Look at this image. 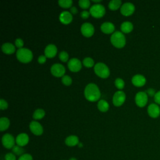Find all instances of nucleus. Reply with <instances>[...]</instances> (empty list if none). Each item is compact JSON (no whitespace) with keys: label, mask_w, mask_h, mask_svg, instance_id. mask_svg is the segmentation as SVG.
Instances as JSON below:
<instances>
[{"label":"nucleus","mask_w":160,"mask_h":160,"mask_svg":"<svg viewBox=\"0 0 160 160\" xmlns=\"http://www.w3.org/2000/svg\"><path fill=\"white\" fill-rule=\"evenodd\" d=\"M84 96L87 100L94 102L99 99L101 92L96 84L94 83H89L84 89Z\"/></svg>","instance_id":"nucleus-1"},{"label":"nucleus","mask_w":160,"mask_h":160,"mask_svg":"<svg viewBox=\"0 0 160 160\" xmlns=\"http://www.w3.org/2000/svg\"><path fill=\"white\" fill-rule=\"evenodd\" d=\"M111 42L114 46L118 48H121L126 44V38L121 32L115 31L111 35Z\"/></svg>","instance_id":"nucleus-2"},{"label":"nucleus","mask_w":160,"mask_h":160,"mask_svg":"<svg viewBox=\"0 0 160 160\" xmlns=\"http://www.w3.org/2000/svg\"><path fill=\"white\" fill-rule=\"evenodd\" d=\"M17 59L24 63L30 62L32 59V53L28 48H20L16 51Z\"/></svg>","instance_id":"nucleus-3"},{"label":"nucleus","mask_w":160,"mask_h":160,"mask_svg":"<svg viewBox=\"0 0 160 160\" xmlns=\"http://www.w3.org/2000/svg\"><path fill=\"white\" fill-rule=\"evenodd\" d=\"M94 70L95 73L102 78H106L109 75V69L108 67L102 62H98L95 64Z\"/></svg>","instance_id":"nucleus-4"},{"label":"nucleus","mask_w":160,"mask_h":160,"mask_svg":"<svg viewBox=\"0 0 160 160\" xmlns=\"http://www.w3.org/2000/svg\"><path fill=\"white\" fill-rule=\"evenodd\" d=\"M106 10L105 8L100 4H94L90 8L89 12L94 18H99L104 16Z\"/></svg>","instance_id":"nucleus-5"},{"label":"nucleus","mask_w":160,"mask_h":160,"mask_svg":"<svg viewBox=\"0 0 160 160\" xmlns=\"http://www.w3.org/2000/svg\"><path fill=\"white\" fill-rule=\"evenodd\" d=\"M2 144L3 146L8 149H12L15 146L16 139L14 136L9 133H6L4 134L2 137Z\"/></svg>","instance_id":"nucleus-6"},{"label":"nucleus","mask_w":160,"mask_h":160,"mask_svg":"<svg viewBox=\"0 0 160 160\" xmlns=\"http://www.w3.org/2000/svg\"><path fill=\"white\" fill-rule=\"evenodd\" d=\"M148 97L146 92H138L135 96V102L136 105L140 108L144 107L148 103Z\"/></svg>","instance_id":"nucleus-7"},{"label":"nucleus","mask_w":160,"mask_h":160,"mask_svg":"<svg viewBox=\"0 0 160 160\" xmlns=\"http://www.w3.org/2000/svg\"><path fill=\"white\" fill-rule=\"evenodd\" d=\"M126 94L122 91H118L116 92L112 98L113 104L116 106H121L125 101Z\"/></svg>","instance_id":"nucleus-8"},{"label":"nucleus","mask_w":160,"mask_h":160,"mask_svg":"<svg viewBox=\"0 0 160 160\" xmlns=\"http://www.w3.org/2000/svg\"><path fill=\"white\" fill-rule=\"evenodd\" d=\"M66 69L63 65L56 63L52 65L51 68V72L52 74L56 77H61L63 76L65 73Z\"/></svg>","instance_id":"nucleus-9"},{"label":"nucleus","mask_w":160,"mask_h":160,"mask_svg":"<svg viewBox=\"0 0 160 160\" xmlns=\"http://www.w3.org/2000/svg\"><path fill=\"white\" fill-rule=\"evenodd\" d=\"M81 31L83 36L86 37H91L94 32V26L89 22H84L81 27Z\"/></svg>","instance_id":"nucleus-10"},{"label":"nucleus","mask_w":160,"mask_h":160,"mask_svg":"<svg viewBox=\"0 0 160 160\" xmlns=\"http://www.w3.org/2000/svg\"><path fill=\"white\" fill-rule=\"evenodd\" d=\"M120 10L122 15L125 16H128L131 15L134 12L135 10V7L134 4L131 2H125L121 6Z\"/></svg>","instance_id":"nucleus-11"},{"label":"nucleus","mask_w":160,"mask_h":160,"mask_svg":"<svg viewBox=\"0 0 160 160\" xmlns=\"http://www.w3.org/2000/svg\"><path fill=\"white\" fill-rule=\"evenodd\" d=\"M29 129L31 131L34 135H36V136H40L43 132V128L41 124L36 121H32L30 122Z\"/></svg>","instance_id":"nucleus-12"},{"label":"nucleus","mask_w":160,"mask_h":160,"mask_svg":"<svg viewBox=\"0 0 160 160\" xmlns=\"http://www.w3.org/2000/svg\"><path fill=\"white\" fill-rule=\"evenodd\" d=\"M68 66L70 71L72 72H78L81 69L82 65L80 60L77 58H72L68 61Z\"/></svg>","instance_id":"nucleus-13"},{"label":"nucleus","mask_w":160,"mask_h":160,"mask_svg":"<svg viewBox=\"0 0 160 160\" xmlns=\"http://www.w3.org/2000/svg\"><path fill=\"white\" fill-rule=\"evenodd\" d=\"M148 113L152 118H156L160 115V108L155 103L149 104L148 107Z\"/></svg>","instance_id":"nucleus-14"},{"label":"nucleus","mask_w":160,"mask_h":160,"mask_svg":"<svg viewBox=\"0 0 160 160\" xmlns=\"http://www.w3.org/2000/svg\"><path fill=\"white\" fill-rule=\"evenodd\" d=\"M29 136L26 133H20L16 138V143L17 145L23 147L29 142Z\"/></svg>","instance_id":"nucleus-15"},{"label":"nucleus","mask_w":160,"mask_h":160,"mask_svg":"<svg viewBox=\"0 0 160 160\" xmlns=\"http://www.w3.org/2000/svg\"><path fill=\"white\" fill-rule=\"evenodd\" d=\"M132 83L137 87L143 86L146 82V79L143 75L141 74H136L134 75L131 79Z\"/></svg>","instance_id":"nucleus-16"},{"label":"nucleus","mask_w":160,"mask_h":160,"mask_svg":"<svg viewBox=\"0 0 160 160\" xmlns=\"http://www.w3.org/2000/svg\"><path fill=\"white\" fill-rule=\"evenodd\" d=\"M57 48L54 44H48L44 49V54L45 56L49 58H53L56 56L57 53Z\"/></svg>","instance_id":"nucleus-17"},{"label":"nucleus","mask_w":160,"mask_h":160,"mask_svg":"<svg viewBox=\"0 0 160 160\" xmlns=\"http://www.w3.org/2000/svg\"><path fill=\"white\" fill-rule=\"evenodd\" d=\"M59 20L62 24H68L72 21V16L69 11H62L59 15Z\"/></svg>","instance_id":"nucleus-18"},{"label":"nucleus","mask_w":160,"mask_h":160,"mask_svg":"<svg viewBox=\"0 0 160 160\" xmlns=\"http://www.w3.org/2000/svg\"><path fill=\"white\" fill-rule=\"evenodd\" d=\"M65 144L69 147H73L78 145L79 143V138L75 135H71L68 136L65 139Z\"/></svg>","instance_id":"nucleus-19"},{"label":"nucleus","mask_w":160,"mask_h":160,"mask_svg":"<svg viewBox=\"0 0 160 160\" xmlns=\"http://www.w3.org/2000/svg\"><path fill=\"white\" fill-rule=\"evenodd\" d=\"M101 29L103 32L106 34H110L114 31L115 27L112 22H105L101 24Z\"/></svg>","instance_id":"nucleus-20"},{"label":"nucleus","mask_w":160,"mask_h":160,"mask_svg":"<svg viewBox=\"0 0 160 160\" xmlns=\"http://www.w3.org/2000/svg\"><path fill=\"white\" fill-rule=\"evenodd\" d=\"M1 49L3 52L7 54H11L15 52V46L9 42L4 43L1 46Z\"/></svg>","instance_id":"nucleus-21"},{"label":"nucleus","mask_w":160,"mask_h":160,"mask_svg":"<svg viewBox=\"0 0 160 160\" xmlns=\"http://www.w3.org/2000/svg\"><path fill=\"white\" fill-rule=\"evenodd\" d=\"M133 29V25L131 22L125 21L121 25V30L124 33H129Z\"/></svg>","instance_id":"nucleus-22"},{"label":"nucleus","mask_w":160,"mask_h":160,"mask_svg":"<svg viewBox=\"0 0 160 160\" xmlns=\"http://www.w3.org/2000/svg\"><path fill=\"white\" fill-rule=\"evenodd\" d=\"M10 124V121L8 118L6 117H2L0 118V130L4 131L6 130Z\"/></svg>","instance_id":"nucleus-23"},{"label":"nucleus","mask_w":160,"mask_h":160,"mask_svg":"<svg viewBox=\"0 0 160 160\" xmlns=\"http://www.w3.org/2000/svg\"><path fill=\"white\" fill-rule=\"evenodd\" d=\"M98 108L102 112H106L109 109V104L106 101L101 99L98 102Z\"/></svg>","instance_id":"nucleus-24"},{"label":"nucleus","mask_w":160,"mask_h":160,"mask_svg":"<svg viewBox=\"0 0 160 160\" xmlns=\"http://www.w3.org/2000/svg\"><path fill=\"white\" fill-rule=\"evenodd\" d=\"M121 5V1L120 0H112L109 2V8L112 11L118 9Z\"/></svg>","instance_id":"nucleus-25"},{"label":"nucleus","mask_w":160,"mask_h":160,"mask_svg":"<svg viewBox=\"0 0 160 160\" xmlns=\"http://www.w3.org/2000/svg\"><path fill=\"white\" fill-rule=\"evenodd\" d=\"M45 115V111L42 109H36L32 115V117L34 119H42Z\"/></svg>","instance_id":"nucleus-26"},{"label":"nucleus","mask_w":160,"mask_h":160,"mask_svg":"<svg viewBox=\"0 0 160 160\" xmlns=\"http://www.w3.org/2000/svg\"><path fill=\"white\" fill-rule=\"evenodd\" d=\"M12 152L16 155V156H21L23 154H24V149L22 148V147L19 146L18 145H15L12 148Z\"/></svg>","instance_id":"nucleus-27"},{"label":"nucleus","mask_w":160,"mask_h":160,"mask_svg":"<svg viewBox=\"0 0 160 160\" xmlns=\"http://www.w3.org/2000/svg\"><path fill=\"white\" fill-rule=\"evenodd\" d=\"M58 4L62 8H68L72 6V0H59L58 1Z\"/></svg>","instance_id":"nucleus-28"},{"label":"nucleus","mask_w":160,"mask_h":160,"mask_svg":"<svg viewBox=\"0 0 160 160\" xmlns=\"http://www.w3.org/2000/svg\"><path fill=\"white\" fill-rule=\"evenodd\" d=\"M82 63H83L84 66L87 67V68H91V67L93 66L94 64L93 59L92 58H88V57L86 58L83 59Z\"/></svg>","instance_id":"nucleus-29"},{"label":"nucleus","mask_w":160,"mask_h":160,"mask_svg":"<svg viewBox=\"0 0 160 160\" xmlns=\"http://www.w3.org/2000/svg\"><path fill=\"white\" fill-rule=\"evenodd\" d=\"M78 3H79V6L81 8L84 9H88L91 5L90 1L89 0H79Z\"/></svg>","instance_id":"nucleus-30"},{"label":"nucleus","mask_w":160,"mask_h":160,"mask_svg":"<svg viewBox=\"0 0 160 160\" xmlns=\"http://www.w3.org/2000/svg\"><path fill=\"white\" fill-rule=\"evenodd\" d=\"M61 81H62V82L64 85H66V86H69L72 83V79H71V78L70 76H67V75H64L62 77Z\"/></svg>","instance_id":"nucleus-31"},{"label":"nucleus","mask_w":160,"mask_h":160,"mask_svg":"<svg viewBox=\"0 0 160 160\" xmlns=\"http://www.w3.org/2000/svg\"><path fill=\"white\" fill-rule=\"evenodd\" d=\"M114 84L116 87L119 89H122L124 86V82L121 78H117L114 81Z\"/></svg>","instance_id":"nucleus-32"},{"label":"nucleus","mask_w":160,"mask_h":160,"mask_svg":"<svg viewBox=\"0 0 160 160\" xmlns=\"http://www.w3.org/2000/svg\"><path fill=\"white\" fill-rule=\"evenodd\" d=\"M59 58L62 62H66L69 59V55L67 52L62 51L59 53Z\"/></svg>","instance_id":"nucleus-33"},{"label":"nucleus","mask_w":160,"mask_h":160,"mask_svg":"<svg viewBox=\"0 0 160 160\" xmlns=\"http://www.w3.org/2000/svg\"><path fill=\"white\" fill-rule=\"evenodd\" d=\"M18 160H33V158L31 154L29 153H24L22 155L20 156Z\"/></svg>","instance_id":"nucleus-34"},{"label":"nucleus","mask_w":160,"mask_h":160,"mask_svg":"<svg viewBox=\"0 0 160 160\" xmlns=\"http://www.w3.org/2000/svg\"><path fill=\"white\" fill-rule=\"evenodd\" d=\"M5 160H18L16 156L13 152H8L4 156Z\"/></svg>","instance_id":"nucleus-35"},{"label":"nucleus","mask_w":160,"mask_h":160,"mask_svg":"<svg viewBox=\"0 0 160 160\" xmlns=\"http://www.w3.org/2000/svg\"><path fill=\"white\" fill-rule=\"evenodd\" d=\"M24 44V42L22 40V39L21 38H18L15 40V45L16 47L19 48V49L20 48H22V46Z\"/></svg>","instance_id":"nucleus-36"},{"label":"nucleus","mask_w":160,"mask_h":160,"mask_svg":"<svg viewBox=\"0 0 160 160\" xmlns=\"http://www.w3.org/2000/svg\"><path fill=\"white\" fill-rule=\"evenodd\" d=\"M8 102L5 100L2 99H0V108L1 110L6 109L8 108Z\"/></svg>","instance_id":"nucleus-37"},{"label":"nucleus","mask_w":160,"mask_h":160,"mask_svg":"<svg viewBox=\"0 0 160 160\" xmlns=\"http://www.w3.org/2000/svg\"><path fill=\"white\" fill-rule=\"evenodd\" d=\"M154 99L157 104H160V90L156 93L154 96Z\"/></svg>","instance_id":"nucleus-38"},{"label":"nucleus","mask_w":160,"mask_h":160,"mask_svg":"<svg viewBox=\"0 0 160 160\" xmlns=\"http://www.w3.org/2000/svg\"><path fill=\"white\" fill-rule=\"evenodd\" d=\"M146 92V94H147L148 96H151V97L154 96L155 94H156V91H155V90H154V89H153V88H149V89H148Z\"/></svg>","instance_id":"nucleus-39"},{"label":"nucleus","mask_w":160,"mask_h":160,"mask_svg":"<svg viewBox=\"0 0 160 160\" xmlns=\"http://www.w3.org/2000/svg\"><path fill=\"white\" fill-rule=\"evenodd\" d=\"M89 14L90 12L84 10V11H82L81 12V17L82 18V19H87L89 16Z\"/></svg>","instance_id":"nucleus-40"},{"label":"nucleus","mask_w":160,"mask_h":160,"mask_svg":"<svg viewBox=\"0 0 160 160\" xmlns=\"http://www.w3.org/2000/svg\"><path fill=\"white\" fill-rule=\"evenodd\" d=\"M38 62L40 63V64H43L46 62V57L44 55H41V56H39L38 57Z\"/></svg>","instance_id":"nucleus-41"},{"label":"nucleus","mask_w":160,"mask_h":160,"mask_svg":"<svg viewBox=\"0 0 160 160\" xmlns=\"http://www.w3.org/2000/svg\"><path fill=\"white\" fill-rule=\"evenodd\" d=\"M70 11H71V12L72 14H76V13L78 12V9H77V8H76V7L73 6V7L71 8V9H70Z\"/></svg>","instance_id":"nucleus-42"},{"label":"nucleus","mask_w":160,"mask_h":160,"mask_svg":"<svg viewBox=\"0 0 160 160\" xmlns=\"http://www.w3.org/2000/svg\"><path fill=\"white\" fill-rule=\"evenodd\" d=\"M69 160H78L76 158H74V157H72V158H71Z\"/></svg>","instance_id":"nucleus-43"},{"label":"nucleus","mask_w":160,"mask_h":160,"mask_svg":"<svg viewBox=\"0 0 160 160\" xmlns=\"http://www.w3.org/2000/svg\"><path fill=\"white\" fill-rule=\"evenodd\" d=\"M92 1L94 2H101V0H92Z\"/></svg>","instance_id":"nucleus-44"},{"label":"nucleus","mask_w":160,"mask_h":160,"mask_svg":"<svg viewBox=\"0 0 160 160\" xmlns=\"http://www.w3.org/2000/svg\"><path fill=\"white\" fill-rule=\"evenodd\" d=\"M78 146H79V147L81 148V147H82V144L81 142H79V143L78 144Z\"/></svg>","instance_id":"nucleus-45"},{"label":"nucleus","mask_w":160,"mask_h":160,"mask_svg":"<svg viewBox=\"0 0 160 160\" xmlns=\"http://www.w3.org/2000/svg\"><path fill=\"white\" fill-rule=\"evenodd\" d=\"M62 160H64V159H62Z\"/></svg>","instance_id":"nucleus-46"}]
</instances>
